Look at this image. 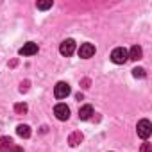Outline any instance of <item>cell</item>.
Instances as JSON below:
<instances>
[{"instance_id": "1", "label": "cell", "mask_w": 152, "mask_h": 152, "mask_svg": "<svg viewBox=\"0 0 152 152\" xmlns=\"http://www.w3.org/2000/svg\"><path fill=\"white\" fill-rule=\"evenodd\" d=\"M127 59H129V52H127V48H124V47H116V48L111 52V61H113L115 64H124Z\"/></svg>"}, {"instance_id": "2", "label": "cell", "mask_w": 152, "mask_h": 152, "mask_svg": "<svg viewBox=\"0 0 152 152\" xmlns=\"http://www.w3.org/2000/svg\"><path fill=\"white\" fill-rule=\"evenodd\" d=\"M136 129H138V136H140L141 140H148V136L152 134V124H150V120H147V118L140 120Z\"/></svg>"}, {"instance_id": "3", "label": "cell", "mask_w": 152, "mask_h": 152, "mask_svg": "<svg viewBox=\"0 0 152 152\" xmlns=\"http://www.w3.org/2000/svg\"><path fill=\"white\" fill-rule=\"evenodd\" d=\"M72 93V90H70V84L68 83H57L56 84V88H54V95H56V99H59V100H63V99H66L68 95Z\"/></svg>"}, {"instance_id": "4", "label": "cell", "mask_w": 152, "mask_h": 152, "mask_svg": "<svg viewBox=\"0 0 152 152\" xmlns=\"http://www.w3.org/2000/svg\"><path fill=\"white\" fill-rule=\"evenodd\" d=\"M59 52L64 56V57H70L73 52H75V41L72 39V38H68V39H64L61 45H59Z\"/></svg>"}, {"instance_id": "5", "label": "cell", "mask_w": 152, "mask_h": 152, "mask_svg": "<svg viewBox=\"0 0 152 152\" xmlns=\"http://www.w3.org/2000/svg\"><path fill=\"white\" fill-rule=\"evenodd\" d=\"M77 54H79V57H83V59H90V57L95 56V45H91V43H83V45L79 47Z\"/></svg>"}, {"instance_id": "6", "label": "cell", "mask_w": 152, "mask_h": 152, "mask_svg": "<svg viewBox=\"0 0 152 152\" xmlns=\"http://www.w3.org/2000/svg\"><path fill=\"white\" fill-rule=\"evenodd\" d=\"M54 115H56L57 120L64 122V120L70 118V107H68L66 104H57V106L54 107Z\"/></svg>"}, {"instance_id": "7", "label": "cell", "mask_w": 152, "mask_h": 152, "mask_svg": "<svg viewBox=\"0 0 152 152\" xmlns=\"http://www.w3.org/2000/svg\"><path fill=\"white\" fill-rule=\"evenodd\" d=\"M34 54H38V45L32 43V41L25 43V45L20 48V56H34Z\"/></svg>"}, {"instance_id": "8", "label": "cell", "mask_w": 152, "mask_h": 152, "mask_svg": "<svg viewBox=\"0 0 152 152\" xmlns=\"http://www.w3.org/2000/svg\"><path fill=\"white\" fill-rule=\"evenodd\" d=\"M91 115H93V107H91L90 104H86V106H83V107L79 109V118H81V120H90Z\"/></svg>"}, {"instance_id": "9", "label": "cell", "mask_w": 152, "mask_h": 152, "mask_svg": "<svg viewBox=\"0 0 152 152\" xmlns=\"http://www.w3.org/2000/svg\"><path fill=\"white\" fill-rule=\"evenodd\" d=\"M11 147H13V140L9 136H2V138H0V152H9Z\"/></svg>"}, {"instance_id": "10", "label": "cell", "mask_w": 152, "mask_h": 152, "mask_svg": "<svg viewBox=\"0 0 152 152\" xmlns=\"http://www.w3.org/2000/svg\"><path fill=\"white\" fill-rule=\"evenodd\" d=\"M129 52V59H134V61H138V59H141V56H143V50H141V47H138V45H134L131 50H127Z\"/></svg>"}, {"instance_id": "11", "label": "cell", "mask_w": 152, "mask_h": 152, "mask_svg": "<svg viewBox=\"0 0 152 152\" xmlns=\"http://www.w3.org/2000/svg\"><path fill=\"white\" fill-rule=\"evenodd\" d=\"M81 141H83V134H81L79 131L72 132V134H70V138H68V143H70L72 147H77V145H79Z\"/></svg>"}, {"instance_id": "12", "label": "cell", "mask_w": 152, "mask_h": 152, "mask_svg": "<svg viewBox=\"0 0 152 152\" xmlns=\"http://www.w3.org/2000/svg\"><path fill=\"white\" fill-rule=\"evenodd\" d=\"M16 134H18L20 138H29V136H31V127L25 125V124H20V125L16 127Z\"/></svg>"}, {"instance_id": "13", "label": "cell", "mask_w": 152, "mask_h": 152, "mask_svg": "<svg viewBox=\"0 0 152 152\" xmlns=\"http://www.w3.org/2000/svg\"><path fill=\"white\" fill-rule=\"evenodd\" d=\"M27 109H29V106H27L25 102H20V104H15V111H16L18 115H23V113H27Z\"/></svg>"}, {"instance_id": "14", "label": "cell", "mask_w": 152, "mask_h": 152, "mask_svg": "<svg viewBox=\"0 0 152 152\" xmlns=\"http://www.w3.org/2000/svg\"><path fill=\"white\" fill-rule=\"evenodd\" d=\"M36 7H38V9H41V11L50 9V7H52V0H47V2H38V4H36Z\"/></svg>"}, {"instance_id": "15", "label": "cell", "mask_w": 152, "mask_h": 152, "mask_svg": "<svg viewBox=\"0 0 152 152\" xmlns=\"http://www.w3.org/2000/svg\"><path fill=\"white\" fill-rule=\"evenodd\" d=\"M132 75H134L136 79H138V77L143 79V77H145V70H143V68H134V70H132Z\"/></svg>"}, {"instance_id": "16", "label": "cell", "mask_w": 152, "mask_h": 152, "mask_svg": "<svg viewBox=\"0 0 152 152\" xmlns=\"http://www.w3.org/2000/svg\"><path fill=\"white\" fill-rule=\"evenodd\" d=\"M140 152H152V143H148V141H145V143L141 145V148H140Z\"/></svg>"}, {"instance_id": "17", "label": "cell", "mask_w": 152, "mask_h": 152, "mask_svg": "<svg viewBox=\"0 0 152 152\" xmlns=\"http://www.w3.org/2000/svg\"><path fill=\"white\" fill-rule=\"evenodd\" d=\"M9 152H23V148H22V147H18V145H13V147L9 148Z\"/></svg>"}, {"instance_id": "18", "label": "cell", "mask_w": 152, "mask_h": 152, "mask_svg": "<svg viewBox=\"0 0 152 152\" xmlns=\"http://www.w3.org/2000/svg\"><path fill=\"white\" fill-rule=\"evenodd\" d=\"M27 86H29V83H22V88H20V91H27Z\"/></svg>"}]
</instances>
